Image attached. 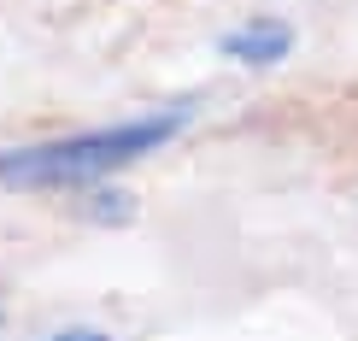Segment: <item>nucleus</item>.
Segmentation results:
<instances>
[{"instance_id": "obj_3", "label": "nucleus", "mask_w": 358, "mask_h": 341, "mask_svg": "<svg viewBox=\"0 0 358 341\" xmlns=\"http://www.w3.org/2000/svg\"><path fill=\"white\" fill-rule=\"evenodd\" d=\"M94 212H100V224H124V218L136 212V200H129V195H100Z\"/></svg>"}, {"instance_id": "obj_2", "label": "nucleus", "mask_w": 358, "mask_h": 341, "mask_svg": "<svg viewBox=\"0 0 358 341\" xmlns=\"http://www.w3.org/2000/svg\"><path fill=\"white\" fill-rule=\"evenodd\" d=\"M217 53H223V59H235V65L264 71V65H282V59L294 53V29L282 24V18H259V24L229 29V36L217 41Z\"/></svg>"}, {"instance_id": "obj_4", "label": "nucleus", "mask_w": 358, "mask_h": 341, "mask_svg": "<svg viewBox=\"0 0 358 341\" xmlns=\"http://www.w3.org/2000/svg\"><path fill=\"white\" fill-rule=\"evenodd\" d=\"M41 341H112L106 330H88V323H77V330H59V335H41Z\"/></svg>"}, {"instance_id": "obj_1", "label": "nucleus", "mask_w": 358, "mask_h": 341, "mask_svg": "<svg viewBox=\"0 0 358 341\" xmlns=\"http://www.w3.org/2000/svg\"><path fill=\"white\" fill-rule=\"evenodd\" d=\"M182 130H188V106H171V112H147V118H124V124L83 130V136L6 147V153H0V188H83V183H106L112 171L159 153V147L176 141Z\"/></svg>"}]
</instances>
